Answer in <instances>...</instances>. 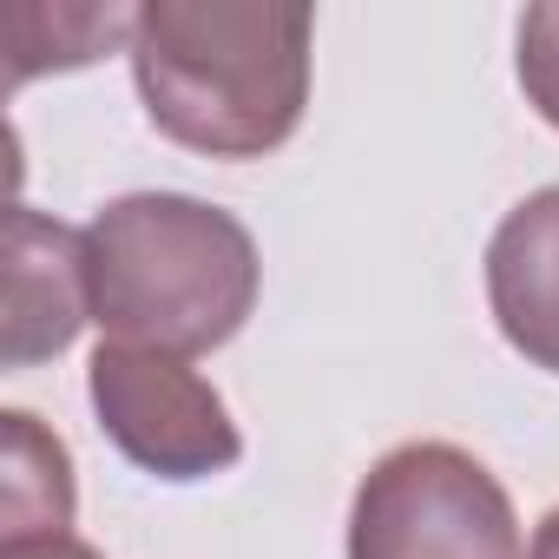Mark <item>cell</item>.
I'll list each match as a JSON object with an SVG mask.
<instances>
[{
  "label": "cell",
  "mask_w": 559,
  "mask_h": 559,
  "mask_svg": "<svg viewBox=\"0 0 559 559\" xmlns=\"http://www.w3.org/2000/svg\"><path fill=\"white\" fill-rule=\"evenodd\" d=\"M86 290L106 343L191 362L250 323L263 257L243 217L224 204L185 191H132L86 224Z\"/></svg>",
  "instance_id": "cell-2"
},
{
  "label": "cell",
  "mask_w": 559,
  "mask_h": 559,
  "mask_svg": "<svg viewBox=\"0 0 559 559\" xmlns=\"http://www.w3.org/2000/svg\"><path fill=\"white\" fill-rule=\"evenodd\" d=\"M310 8L276 0H145L132 8V86L158 139L198 158L284 152L310 106Z\"/></svg>",
  "instance_id": "cell-1"
},
{
  "label": "cell",
  "mask_w": 559,
  "mask_h": 559,
  "mask_svg": "<svg viewBox=\"0 0 559 559\" xmlns=\"http://www.w3.org/2000/svg\"><path fill=\"white\" fill-rule=\"evenodd\" d=\"M86 395L106 428V441L152 480H211L243 461V435L224 408V395L185 362L158 349L99 343L86 362Z\"/></svg>",
  "instance_id": "cell-4"
},
{
  "label": "cell",
  "mask_w": 559,
  "mask_h": 559,
  "mask_svg": "<svg viewBox=\"0 0 559 559\" xmlns=\"http://www.w3.org/2000/svg\"><path fill=\"white\" fill-rule=\"evenodd\" d=\"M93 323V290H86V230L14 204L8 217V336L0 362L34 369L73 349V336Z\"/></svg>",
  "instance_id": "cell-5"
},
{
  "label": "cell",
  "mask_w": 559,
  "mask_h": 559,
  "mask_svg": "<svg viewBox=\"0 0 559 559\" xmlns=\"http://www.w3.org/2000/svg\"><path fill=\"white\" fill-rule=\"evenodd\" d=\"M487 310L513 356L559 376V185L520 198L487 237Z\"/></svg>",
  "instance_id": "cell-6"
},
{
  "label": "cell",
  "mask_w": 559,
  "mask_h": 559,
  "mask_svg": "<svg viewBox=\"0 0 559 559\" xmlns=\"http://www.w3.org/2000/svg\"><path fill=\"white\" fill-rule=\"evenodd\" d=\"M526 559H559V507L533 526V546H526Z\"/></svg>",
  "instance_id": "cell-10"
},
{
  "label": "cell",
  "mask_w": 559,
  "mask_h": 559,
  "mask_svg": "<svg viewBox=\"0 0 559 559\" xmlns=\"http://www.w3.org/2000/svg\"><path fill=\"white\" fill-rule=\"evenodd\" d=\"M0 559H99L86 539H40V546H0Z\"/></svg>",
  "instance_id": "cell-9"
},
{
  "label": "cell",
  "mask_w": 559,
  "mask_h": 559,
  "mask_svg": "<svg viewBox=\"0 0 559 559\" xmlns=\"http://www.w3.org/2000/svg\"><path fill=\"white\" fill-rule=\"evenodd\" d=\"M520 93L526 106L559 132V0H539V8L520 14V53H513Z\"/></svg>",
  "instance_id": "cell-8"
},
{
  "label": "cell",
  "mask_w": 559,
  "mask_h": 559,
  "mask_svg": "<svg viewBox=\"0 0 559 559\" xmlns=\"http://www.w3.org/2000/svg\"><path fill=\"white\" fill-rule=\"evenodd\" d=\"M349 559H526V546L487 461L454 441H402L356 480Z\"/></svg>",
  "instance_id": "cell-3"
},
{
  "label": "cell",
  "mask_w": 559,
  "mask_h": 559,
  "mask_svg": "<svg viewBox=\"0 0 559 559\" xmlns=\"http://www.w3.org/2000/svg\"><path fill=\"white\" fill-rule=\"evenodd\" d=\"M0 546H40V539H67L73 533V454L53 428H40V415L8 408L0 415Z\"/></svg>",
  "instance_id": "cell-7"
}]
</instances>
